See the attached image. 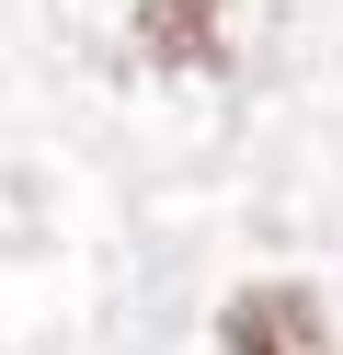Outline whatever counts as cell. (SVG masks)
I'll list each match as a JSON object with an SVG mask.
<instances>
[{"label": "cell", "instance_id": "obj_1", "mask_svg": "<svg viewBox=\"0 0 343 355\" xmlns=\"http://www.w3.org/2000/svg\"><path fill=\"white\" fill-rule=\"evenodd\" d=\"M218 344L229 355H332V321H320L309 286H240L218 309Z\"/></svg>", "mask_w": 343, "mask_h": 355}, {"label": "cell", "instance_id": "obj_2", "mask_svg": "<svg viewBox=\"0 0 343 355\" xmlns=\"http://www.w3.org/2000/svg\"><path fill=\"white\" fill-rule=\"evenodd\" d=\"M137 46H149V58H206V46H218V12H206V0H149Z\"/></svg>", "mask_w": 343, "mask_h": 355}]
</instances>
